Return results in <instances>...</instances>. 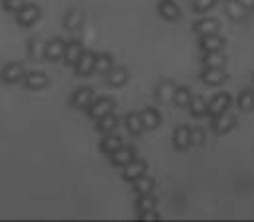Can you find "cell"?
I'll return each instance as SVG.
<instances>
[{
    "label": "cell",
    "instance_id": "32",
    "mask_svg": "<svg viewBox=\"0 0 254 222\" xmlns=\"http://www.w3.org/2000/svg\"><path fill=\"white\" fill-rule=\"evenodd\" d=\"M174 103H176L178 107H190V103H191L190 89L178 87V89H176V95H174Z\"/></svg>",
    "mask_w": 254,
    "mask_h": 222
},
{
    "label": "cell",
    "instance_id": "29",
    "mask_svg": "<svg viewBox=\"0 0 254 222\" xmlns=\"http://www.w3.org/2000/svg\"><path fill=\"white\" fill-rule=\"evenodd\" d=\"M203 63H205V67H223L227 63V56L221 52H205Z\"/></svg>",
    "mask_w": 254,
    "mask_h": 222
},
{
    "label": "cell",
    "instance_id": "20",
    "mask_svg": "<svg viewBox=\"0 0 254 222\" xmlns=\"http://www.w3.org/2000/svg\"><path fill=\"white\" fill-rule=\"evenodd\" d=\"M107 79H109V85H111V87L119 89V87L127 85L128 71L125 69V67H113V69L107 73Z\"/></svg>",
    "mask_w": 254,
    "mask_h": 222
},
{
    "label": "cell",
    "instance_id": "35",
    "mask_svg": "<svg viewBox=\"0 0 254 222\" xmlns=\"http://www.w3.org/2000/svg\"><path fill=\"white\" fill-rule=\"evenodd\" d=\"M217 4V0H193V10L195 12H207Z\"/></svg>",
    "mask_w": 254,
    "mask_h": 222
},
{
    "label": "cell",
    "instance_id": "37",
    "mask_svg": "<svg viewBox=\"0 0 254 222\" xmlns=\"http://www.w3.org/2000/svg\"><path fill=\"white\" fill-rule=\"evenodd\" d=\"M138 217H140V221H160V215H158L154 209L142 211V213H138Z\"/></svg>",
    "mask_w": 254,
    "mask_h": 222
},
{
    "label": "cell",
    "instance_id": "30",
    "mask_svg": "<svg viewBox=\"0 0 254 222\" xmlns=\"http://www.w3.org/2000/svg\"><path fill=\"white\" fill-rule=\"evenodd\" d=\"M113 67H115V65H113V57L109 56V54L97 56V59H95V71H97V73H105V75H107Z\"/></svg>",
    "mask_w": 254,
    "mask_h": 222
},
{
    "label": "cell",
    "instance_id": "9",
    "mask_svg": "<svg viewBox=\"0 0 254 222\" xmlns=\"http://www.w3.org/2000/svg\"><path fill=\"white\" fill-rule=\"evenodd\" d=\"M95 59H97L95 54H91V52H83L81 59H79L77 65H75L77 75H79V77H89V75L95 71Z\"/></svg>",
    "mask_w": 254,
    "mask_h": 222
},
{
    "label": "cell",
    "instance_id": "16",
    "mask_svg": "<svg viewBox=\"0 0 254 222\" xmlns=\"http://www.w3.org/2000/svg\"><path fill=\"white\" fill-rule=\"evenodd\" d=\"M20 79H24V69H22V65H18V63H8V65L2 69V81H4V83L14 85V83H18Z\"/></svg>",
    "mask_w": 254,
    "mask_h": 222
},
{
    "label": "cell",
    "instance_id": "10",
    "mask_svg": "<svg viewBox=\"0 0 254 222\" xmlns=\"http://www.w3.org/2000/svg\"><path fill=\"white\" fill-rule=\"evenodd\" d=\"M65 54V42L60 38H54L50 42H46V59L48 61H60L64 59Z\"/></svg>",
    "mask_w": 254,
    "mask_h": 222
},
{
    "label": "cell",
    "instance_id": "5",
    "mask_svg": "<svg viewBox=\"0 0 254 222\" xmlns=\"http://www.w3.org/2000/svg\"><path fill=\"white\" fill-rule=\"evenodd\" d=\"M203 83L209 85V87H219L227 81V73L223 71V67H207L201 75Z\"/></svg>",
    "mask_w": 254,
    "mask_h": 222
},
{
    "label": "cell",
    "instance_id": "11",
    "mask_svg": "<svg viewBox=\"0 0 254 222\" xmlns=\"http://www.w3.org/2000/svg\"><path fill=\"white\" fill-rule=\"evenodd\" d=\"M229 105H231V95H229V93H219V95L209 103V112H207V114H211V116L215 118V116L223 114L225 111H229Z\"/></svg>",
    "mask_w": 254,
    "mask_h": 222
},
{
    "label": "cell",
    "instance_id": "2",
    "mask_svg": "<svg viewBox=\"0 0 254 222\" xmlns=\"http://www.w3.org/2000/svg\"><path fill=\"white\" fill-rule=\"evenodd\" d=\"M113 109H115V103H113L111 99H97V101L91 103V107H89L87 111H89V116H91L93 120H101L103 116L111 114Z\"/></svg>",
    "mask_w": 254,
    "mask_h": 222
},
{
    "label": "cell",
    "instance_id": "22",
    "mask_svg": "<svg viewBox=\"0 0 254 222\" xmlns=\"http://www.w3.org/2000/svg\"><path fill=\"white\" fill-rule=\"evenodd\" d=\"M125 144H123V138H119V136H115V134H107L103 140H101V152L103 154H113V152H117L119 148H123Z\"/></svg>",
    "mask_w": 254,
    "mask_h": 222
},
{
    "label": "cell",
    "instance_id": "7",
    "mask_svg": "<svg viewBox=\"0 0 254 222\" xmlns=\"http://www.w3.org/2000/svg\"><path fill=\"white\" fill-rule=\"evenodd\" d=\"M144 173H146V162H142V160H132L128 166L123 167V179L130 181V183H134Z\"/></svg>",
    "mask_w": 254,
    "mask_h": 222
},
{
    "label": "cell",
    "instance_id": "38",
    "mask_svg": "<svg viewBox=\"0 0 254 222\" xmlns=\"http://www.w3.org/2000/svg\"><path fill=\"white\" fill-rule=\"evenodd\" d=\"M247 10H254V0H239Z\"/></svg>",
    "mask_w": 254,
    "mask_h": 222
},
{
    "label": "cell",
    "instance_id": "8",
    "mask_svg": "<svg viewBox=\"0 0 254 222\" xmlns=\"http://www.w3.org/2000/svg\"><path fill=\"white\" fill-rule=\"evenodd\" d=\"M158 12H160V16H162L164 20H168V22H176V20H180V16H182L180 6H178L176 2H172V0H162V2L158 4Z\"/></svg>",
    "mask_w": 254,
    "mask_h": 222
},
{
    "label": "cell",
    "instance_id": "28",
    "mask_svg": "<svg viewBox=\"0 0 254 222\" xmlns=\"http://www.w3.org/2000/svg\"><path fill=\"white\" fill-rule=\"evenodd\" d=\"M125 122H127V130L132 136H140V134L146 130L144 124H142L140 114H128L127 118H125Z\"/></svg>",
    "mask_w": 254,
    "mask_h": 222
},
{
    "label": "cell",
    "instance_id": "14",
    "mask_svg": "<svg viewBox=\"0 0 254 222\" xmlns=\"http://www.w3.org/2000/svg\"><path fill=\"white\" fill-rule=\"evenodd\" d=\"M83 56V46L79 44V42H69V44H65V54H64V59H65V65H71V67H75L77 65V61L81 59Z\"/></svg>",
    "mask_w": 254,
    "mask_h": 222
},
{
    "label": "cell",
    "instance_id": "18",
    "mask_svg": "<svg viewBox=\"0 0 254 222\" xmlns=\"http://www.w3.org/2000/svg\"><path fill=\"white\" fill-rule=\"evenodd\" d=\"M176 85L172 81H162L156 89V97L160 103H174V95H176Z\"/></svg>",
    "mask_w": 254,
    "mask_h": 222
},
{
    "label": "cell",
    "instance_id": "34",
    "mask_svg": "<svg viewBox=\"0 0 254 222\" xmlns=\"http://www.w3.org/2000/svg\"><path fill=\"white\" fill-rule=\"evenodd\" d=\"M26 6V0H2V8L6 12H20L22 8Z\"/></svg>",
    "mask_w": 254,
    "mask_h": 222
},
{
    "label": "cell",
    "instance_id": "19",
    "mask_svg": "<svg viewBox=\"0 0 254 222\" xmlns=\"http://www.w3.org/2000/svg\"><path fill=\"white\" fill-rule=\"evenodd\" d=\"M140 118H142V124H144L146 130H156L162 122V116L156 109H144L140 112Z\"/></svg>",
    "mask_w": 254,
    "mask_h": 222
},
{
    "label": "cell",
    "instance_id": "25",
    "mask_svg": "<svg viewBox=\"0 0 254 222\" xmlns=\"http://www.w3.org/2000/svg\"><path fill=\"white\" fill-rule=\"evenodd\" d=\"M190 112H191V116H195V118H201V116H205V114L209 112V105H207V101H205L203 97H199V95L191 97Z\"/></svg>",
    "mask_w": 254,
    "mask_h": 222
},
{
    "label": "cell",
    "instance_id": "3",
    "mask_svg": "<svg viewBox=\"0 0 254 222\" xmlns=\"http://www.w3.org/2000/svg\"><path fill=\"white\" fill-rule=\"evenodd\" d=\"M93 101H95V93H93L91 87H81V89H77V91L73 93V97H71V105H73L75 109H89Z\"/></svg>",
    "mask_w": 254,
    "mask_h": 222
},
{
    "label": "cell",
    "instance_id": "6",
    "mask_svg": "<svg viewBox=\"0 0 254 222\" xmlns=\"http://www.w3.org/2000/svg\"><path fill=\"white\" fill-rule=\"evenodd\" d=\"M132 160H136V152H134V148L123 146V148H119L117 152L111 154V164H113L115 167H125V166H128Z\"/></svg>",
    "mask_w": 254,
    "mask_h": 222
},
{
    "label": "cell",
    "instance_id": "27",
    "mask_svg": "<svg viewBox=\"0 0 254 222\" xmlns=\"http://www.w3.org/2000/svg\"><path fill=\"white\" fill-rule=\"evenodd\" d=\"M28 56L34 61H42L46 59V44L42 40H32L28 44Z\"/></svg>",
    "mask_w": 254,
    "mask_h": 222
},
{
    "label": "cell",
    "instance_id": "1",
    "mask_svg": "<svg viewBox=\"0 0 254 222\" xmlns=\"http://www.w3.org/2000/svg\"><path fill=\"white\" fill-rule=\"evenodd\" d=\"M40 14H42L40 6H36V4H26L20 12H16V22H18L20 26L28 28V26H34V24L40 20Z\"/></svg>",
    "mask_w": 254,
    "mask_h": 222
},
{
    "label": "cell",
    "instance_id": "12",
    "mask_svg": "<svg viewBox=\"0 0 254 222\" xmlns=\"http://www.w3.org/2000/svg\"><path fill=\"white\" fill-rule=\"evenodd\" d=\"M24 83H26L28 89L40 91V89H46V87H48L50 77H48L46 73H42V71H34V73H30V75L24 77Z\"/></svg>",
    "mask_w": 254,
    "mask_h": 222
},
{
    "label": "cell",
    "instance_id": "31",
    "mask_svg": "<svg viewBox=\"0 0 254 222\" xmlns=\"http://www.w3.org/2000/svg\"><path fill=\"white\" fill-rule=\"evenodd\" d=\"M237 105H239L241 111H245V112L254 111V91H245V93H241Z\"/></svg>",
    "mask_w": 254,
    "mask_h": 222
},
{
    "label": "cell",
    "instance_id": "23",
    "mask_svg": "<svg viewBox=\"0 0 254 222\" xmlns=\"http://www.w3.org/2000/svg\"><path fill=\"white\" fill-rule=\"evenodd\" d=\"M99 122V126H97V130L103 134V136H107V134H113L115 130H117V126H119V118L111 112V114H107V116H103L101 120H97Z\"/></svg>",
    "mask_w": 254,
    "mask_h": 222
},
{
    "label": "cell",
    "instance_id": "24",
    "mask_svg": "<svg viewBox=\"0 0 254 222\" xmlns=\"http://www.w3.org/2000/svg\"><path fill=\"white\" fill-rule=\"evenodd\" d=\"M64 26L69 32H77L83 26V14L79 10H71L64 16Z\"/></svg>",
    "mask_w": 254,
    "mask_h": 222
},
{
    "label": "cell",
    "instance_id": "21",
    "mask_svg": "<svg viewBox=\"0 0 254 222\" xmlns=\"http://www.w3.org/2000/svg\"><path fill=\"white\" fill-rule=\"evenodd\" d=\"M219 28H221L219 20H215V18H205V20H199L193 30H195L197 34H201V36H207V34H217Z\"/></svg>",
    "mask_w": 254,
    "mask_h": 222
},
{
    "label": "cell",
    "instance_id": "4",
    "mask_svg": "<svg viewBox=\"0 0 254 222\" xmlns=\"http://www.w3.org/2000/svg\"><path fill=\"white\" fill-rule=\"evenodd\" d=\"M235 126H237V118L227 111L213 118V130H215V134H227V132H231Z\"/></svg>",
    "mask_w": 254,
    "mask_h": 222
},
{
    "label": "cell",
    "instance_id": "33",
    "mask_svg": "<svg viewBox=\"0 0 254 222\" xmlns=\"http://www.w3.org/2000/svg\"><path fill=\"white\" fill-rule=\"evenodd\" d=\"M138 213H142V211H150V209H154L156 207V197L152 195V193H146V195H138Z\"/></svg>",
    "mask_w": 254,
    "mask_h": 222
},
{
    "label": "cell",
    "instance_id": "36",
    "mask_svg": "<svg viewBox=\"0 0 254 222\" xmlns=\"http://www.w3.org/2000/svg\"><path fill=\"white\" fill-rule=\"evenodd\" d=\"M205 142V132L201 128H191V144L193 146H201Z\"/></svg>",
    "mask_w": 254,
    "mask_h": 222
},
{
    "label": "cell",
    "instance_id": "26",
    "mask_svg": "<svg viewBox=\"0 0 254 222\" xmlns=\"http://www.w3.org/2000/svg\"><path fill=\"white\" fill-rule=\"evenodd\" d=\"M152 189H154V179L150 177V175H140L136 181H134V191H136V195H146V193H152Z\"/></svg>",
    "mask_w": 254,
    "mask_h": 222
},
{
    "label": "cell",
    "instance_id": "15",
    "mask_svg": "<svg viewBox=\"0 0 254 222\" xmlns=\"http://www.w3.org/2000/svg\"><path fill=\"white\" fill-rule=\"evenodd\" d=\"M199 46L203 52H221V48L225 46V38H221L219 34H207L201 36Z\"/></svg>",
    "mask_w": 254,
    "mask_h": 222
},
{
    "label": "cell",
    "instance_id": "13",
    "mask_svg": "<svg viewBox=\"0 0 254 222\" xmlns=\"http://www.w3.org/2000/svg\"><path fill=\"white\" fill-rule=\"evenodd\" d=\"M190 146H191V130L188 126H178L174 130V148L184 152Z\"/></svg>",
    "mask_w": 254,
    "mask_h": 222
},
{
    "label": "cell",
    "instance_id": "17",
    "mask_svg": "<svg viewBox=\"0 0 254 222\" xmlns=\"http://www.w3.org/2000/svg\"><path fill=\"white\" fill-rule=\"evenodd\" d=\"M225 12H227V16H229L231 20L241 22V20H245V16H247L249 10H247L239 0H227V2H225Z\"/></svg>",
    "mask_w": 254,
    "mask_h": 222
}]
</instances>
